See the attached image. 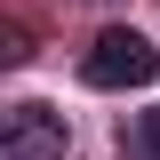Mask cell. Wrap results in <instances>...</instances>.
I'll return each instance as SVG.
<instances>
[{
    "label": "cell",
    "mask_w": 160,
    "mask_h": 160,
    "mask_svg": "<svg viewBox=\"0 0 160 160\" xmlns=\"http://www.w3.org/2000/svg\"><path fill=\"white\" fill-rule=\"evenodd\" d=\"M80 80L88 88H152L160 80V48L144 32H128V24H104L88 40V56H80Z\"/></svg>",
    "instance_id": "obj_1"
},
{
    "label": "cell",
    "mask_w": 160,
    "mask_h": 160,
    "mask_svg": "<svg viewBox=\"0 0 160 160\" xmlns=\"http://www.w3.org/2000/svg\"><path fill=\"white\" fill-rule=\"evenodd\" d=\"M56 152H64V120L48 104H16L0 128V160H56Z\"/></svg>",
    "instance_id": "obj_2"
},
{
    "label": "cell",
    "mask_w": 160,
    "mask_h": 160,
    "mask_svg": "<svg viewBox=\"0 0 160 160\" xmlns=\"http://www.w3.org/2000/svg\"><path fill=\"white\" fill-rule=\"evenodd\" d=\"M128 152H136V160H160V112H144V120H136V136H128Z\"/></svg>",
    "instance_id": "obj_3"
}]
</instances>
